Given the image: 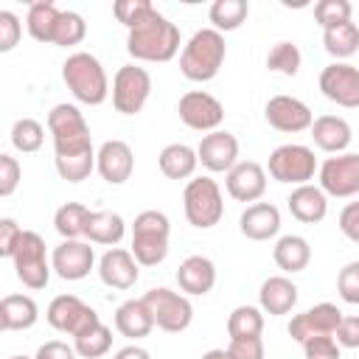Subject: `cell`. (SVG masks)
I'll return each instance as SVG.
<instances>
[{"label": "cell", "mask_w": 359, "mask_h": 359, "mask_svg": "<svg viewBox=\"0 0 359 359\" xmlns=\"http://www.w3.org/2000/svg\"><path fill=\"white\" fill-rule=\"evenodd\" d=\"M199 359H230V356H227V351H224V348H213V351L202 353Z\"/></svg>", "instance_id": "54"}, {"label": "cell", "mask_w": 359, "mask_h": 359, "mask_svg": "<svg viewBox=\"0 0 359 359\" xmlns=\"http://www.w3.org/2000/svg\"><path fill=\"white\" fill-rule=\"evenodd\" d=\"M342 323V311L334 303H317L311 309H306L303 314H294L289 323V337L294 342H306L311 337H323V334H334Z\"/></svg>", "instance_id": "17"}, {"label": "cell", "mask_w": 359, "mask_h": 359, "mask_svg": "<svg viewBox=\"0 0 359 359\" xmlns=\"http://www.w3.org/2000/svg\"><path fill=\"white\" fill-rule=\"evenodd\" d=\"M171 222L163 210H143L132 224V255L140 266H157L168 255Z\"/></svg>", "instance_id": "4"}, {"label": "cell", "mask_w": 359, "mask_h": 359, "mask_svg": "<svg viewBox=\"0 0 359 359\" xmlns=\"http://www.w3.org/2000/svg\"><path fill=\"white\" fill-rule=\"evenodd\" d=\"M45 143V129L39 121L34 118H17L14 126H11V146L22 154H31V151H39Z\"/></svg>", "instance_id": "39"}, {"label": "cell", "mask_w": 359, "mask_h": 359, "mask_svg": "<svg viewBox=\"0 0 359 359\" xmlns=\"http://www.w3.org/2000/svg\"><path fill=\"white\" fill-rule=\"evenodd\" d=\"M258 303H261V311H264V314H272V317L289 314V311L297 306V286H294V280H289L286 275H272V278H266V280L261 283Z\"/></svg>", "instance_id": "24"}, {"label": "cell", "mask_w": 359, "mask_h": 359, "mask_svg": "<svg viewBox=\"0 0 359 359\" xmlns=\"http://www.w3.org/2000/svg\"><path fill=\"white\" fill-rule=\"evenodd\" d=\"M160 171L168 177V180H188L196 165H199V157H196V149H191L188 143H168L160 157Z\"/></svg>", "instance_id": "30"}, {"label": "cell", "mask_w": 359, "mask_h": 359, "mask_svg": "<svg viewBox=\"0 0 359 359\" xmlns=\"http://www.w3.org/2000/svg\"><path fill=\"white\" fill-rule=\"evenodd\" d=\"M334 339L339 342V348H359V317H342L339 328L334 331Z\"/></svg>", "instance_id": "51"}, {"label": "cell", "mask_w": 359, "mask_h": 359, "mask_svg": "<svg viewBox=\"0 0 359 359\" xmlns=\"http://www.w3.org/2000/svg\"><path fill=\"white\" fill-rule=\"evenodd\" d=\"M39 320V309L28 294H6L0 300V328L3 331H25Z\"/></svg>", "instance_id": "28"}, {"label": "cell", "mask_w": 359, "mask_h": 359, "mask_svg": "<svg viewBox=\"0 0 359 359\" xmlns=\"http://www.w3.org/2000/svg\"><path fill=\"white\" fill-rule=\"evenodd\" d=\"M126 233V222L112 213V210H93L87 219V238L90 244H104V247H115Z\"/></svg>", "instance_id": "31"}, {"label": "cell", "mask_w": 359, "mask_h": 359, "mask_svg": "<svg viewBox=\"0 0 359 359\" xmlns=\"http://www.w3.org/2000/svg\"><path fill=\"white\" fill-rule=\"evenodd\" d=\"M143 300H146V306H149V311H151V317H154V325L163 328V331H168V334L185 331V328L191 325V320H194V306H191V300H188L185 294H180V292L165 289V286L149 289V292L143 294Z\"/></svg>", "instance_id": "9"}, {"label": "cell", "mask_w": 359, "mask_h": 359, "mask_svg": "<svg viewBox=\"0 0 359 359\" xmlns=\"http://www.w3.org/2000/svg\"><path fill=\"white\" fill-rule=\"evenodd\" d=\"M351 3L348 0H320L314 6V20L317 25L325 31V28H334L339 22H348L351 20Z\"/></svg>", "instance_id": "42"}, {"label": "cell", "mask_w": 359, "mask_h": 359, "mask_svg": "<svg viewBox=\"0 0 359 359\" xmlns=\"http://www.w3.org/2000/svg\"><path fill=\"white\" fill-rule=\"evenodd\" d=\"M11 261H14V272L22 280V286H28V289H45L48 286L53 266L45 258V241H42L39 233L22 230V236H20L17 247H14Z\"/></svg>", "instance_id": "8"}, {"label": "cell", "mask_w": 359, "mask_h": 359, "mask_svg": "<svg viewBox=\"0 0 359 359\" xmlns=\"http://www.w3.org/2000/svg\"><path fill=\"white\" fill-rule=\"evenodd\" d=\"M62 81L67 84V90L73 93V98L81 101V104H87V107H98L109 95L107 70L87 50H76V53H70L62 62Z\"/></svg>", "instance_id": "2"}, {"label": "cell", "mask_w": 359, "mask_h": 359, "mask_svg": "<svg viewBox=\"0 0 359 359\" xmlns=\"http://www.w3.org/2000/svg\"><path fill=\"white\" fill-rule=\"evenodd\" d=\"M20 236H22V227L14 219H8V216L0 219V255L3 258H11L14 255V247H17Z\"/></svg>", "instance_id": "49"}, {"label": "cell", "mask_w": 359, "mask_h": 359, "mask_svg": "<svg viewBox=\"0 0 359 359\" xmlns=\"http://www.w3.org/2000/svg\"><path fill=\"white\" fill-rule=\"evenodd\" d=\"M76 356L79 353H76L73 345H67L62 339H50V342H45V345L36 348V356L34 359H76Z\"/></svg>", "instance_id": "52"}, {"label": "cell", "mask_w": 359, "mask_h": 359, "mask_svg": "<svg viewBox=\"0 0 359 359\" xmlns=\"http://www.w3.org/2000/svg\"><path fill=\"white\" fill-rule=\"evenodd\" d=\"M337 292H339V297L345 303H351V306L359 303V261H351V264H345L339 269V275H337Z\"/></svg>", "instance_id": "43"}, {"label": "cell", "mask_w": 359, "mask_h": 359, "mask_svg": "<svg viewBox=\"0 0 359 359\" xmlns=\"http://www.w3.org/2000/svg\"><path fill=\"white\" fill-rule=\"evenodd\" d=\"M48 129H50V137H53L56 157L79 154V151L93 149L90 126H87V121H84V115L76 104H56L48 112Z\"/></svg>", "instance_id": "5"}, {"label": "cell", "mask_w": 359, "mask_h": 359, "mask_svg": "<svg viewBox=\"0 0 359 359\" xmlns=\"http://www.w3.org/2000/svg\"><path fill=\"white\" fill-rule=\"evenodd\" d=\"M247 14H250L247 0H216L208 11V20L222 34V31H236L247 20Z\"/></svg>", "instance_id": "37"}, {"label": "cell", "mask_w": 359, "mask_h": 359, "mask_svg": "<svg viewBox=\"0 0 359 359\" xmlns=\"http://www.w3.org/2000/svg\"><path fill=\"white\" fill-rule=\"evenodd\" d=\"M286 205H289V213L303 224H317L328 213V199L320 185H297L289 194Z\"/></svg>", "instance_id": "26"}, {"label": "cell", "mask_w": 359, "mask_h": 359, "mask_svg": "<svg viewBox=\"0 0 359 359\" xmlns=\"http://www.w3.org/2000/svg\"><path fill=\"white\" fill-rule=\"evenodd\" d=\"M266 171L272 180L283 182V185H309V180H314L317 168V157L309 146L303 143H283L269 154Z\"/></svg>", "instance_id": "7"}, {"label": "cell", "mask_w": 359, "mask_h": 359, "mask_svg": "<svg viewBox=\"0 0 359 359\" xmlns=\"http://www.w3.org/2000/svg\"><path fill=\"white\" fill-rule=\"evenodd\" d=\"M8 359H31V356H8Z\"/></svg>", "instance_id": "55"}, {"label": "cell", "mask_w": 359, "mask_h": 359, "mask_svg": "<svg viewBox=\"0 0 359 359\" xmlns=\"http://www.w3.org/2000/svg\"><path fill=\"white\" fill-rule=\"evenodd\" d=\"M182 208H185V219L199 230H210L213 224H219L224 216V199L219 182L210 177L191 180L182 194Z\"/></svg>", "instance_id": "6"}, {"label": "cell", "mask_w": 359, "mask_h": 359, "mask_svg": "<svg viewBox=\"0 0 359 359\" xmlns=\"http://www.w3.org/2000/svg\"><path fill=\"white\" fill-rule=\"evenodd\" d=\"M303 353L306 359H339V342L334 339V334L311 337L303 342Z\"/></svg>", "instance_id": "44"}, {"label": "cell", "mask_w": 359, "mask_h": 359, "mask_svg": "<svg viewBox=\"0 0 359 359\" xmlns=\"http://www.w3.org/2000/svg\"><path fill=\"white\" fill-rule=\"evenodd\" d=\"M73 348H76V353L81 359H98L112 348V331L98 320L95 325H90L87 331L73 337Z\"/></svg>", "instance_id": "36"}, {"label": "cell", "mask_w": 359, "mask_h": 359, "mask_svg": "<svg viewBox=\"0 0 359 359\" xmlns=\"http://www.w3.org/2000/svg\"><path fill=\"white\" fill-rule=\"evenodd\" d=\"M317 174H320V188L325 196L348 199L359 194V154L353 151L328 157Z\"/></svg>", "instance_id": "11"}, {"label": "cell", "mask_w": 359, "mask_h": 359, "mask_svg": "<svg viewBox=\"0 0 359 359\" xmlns=\"http://www.w3.org/2000/svg\"><path fill=\"white\" fill-rule=\"evenodd\" d=\"M22 180V168L11 154H0V196H11Z\"/></svg>", "instance_id": "46"}, {"label": "cell", "mask_w": 359, "mask_h": 359, "mask_svg": "<svg viewBox=\"0 0 359 359\" xmlns=\"http://www.w3.org/2000/svg\"><path fill=\"white\" fill-rule=\"evenodd\" d=\"M62 11L56 8V3L50 0H39L28 6V17H25V28L36 42H50L53 45V34H56V22H59Z\"/></svg>", "instance_id": "32"}, {"label": "cell", "mask_w": 359, "mask_h": 359, "mask_svg": "<svg viewBox=\"0 0 359 359\" xmlns=\"http://www.w3.org/2000/svg\"><path fill=\"white\" fill-rule=\"evenodd\" d=\"M45 320L50 323V328H56L62 334H70V337H79L81 331H87L90 325L98 323V314L81 297H76V294H59V297L50 300V306L45 311Z\"/></svg>", "instance_id": "13"}, {"label": "cell", "mask_w": 359, "mask_h": 359, "mask_svg": "<svg viewBox=\"0 0 359 359\" xmlns=\"http://www.w3.org/2000/svg\"><path fill=\"white\" fill-rule=\"evenodd\" d=\"M50 266L62 280H81L90 275V269L95 266V252L90 247V241H79V238H67L59 247H53L50 252Z\"/></svg>", "instance_id": "16"}, {"label": "cell", "mask_w": 359, "mask_h": 359, "mask_svg": "<svg viewBox=\"0 0 359 359\" xmlns=\"http://www.w3.org/2000/svg\"><path fill=\"white\" fill-rule=\"evenodd\" d=\"M224 185L236 202H255L266 191V171L255 160H241L227 171Z\"/></svg>", "instance_id": "20"}, {"label": "cell", "mask_w": 359, "mask_h": 359, "mask_svg": "<svg viewBox=\"0 0 359 359\" xmlns=\"http://www.w3.org/2000/svg\"><path fill=\"white\" fill-rule=\"evenodd\" d=\"M151 8V3L149 0H118L115 6H112V11H115V17H118V22H123L126 28H132L146 11Z\"/></svg>", "instance_id": "48"}, {"label": "cell", "mask_w": 359, "mask_h": 359, "mask_svg": "<svg viewBox=\"0 0 359 359\" xmlns=\"http://www.w3.org/2000/svg\"><path fill=\"white\" fill-rule=\"evenodd\" d=\"M90 208L81 202H65L56 213H53V227L56 233L67 241V238H81L87 233V219H90Z\"/></svg>", "instance_id": "33"}, {"label": "cell", "mask_w": 359, "mask_h": 359, "mask_svg": "<svg viewBox=\"0 0 359 359\" xmlns=\"http://www.w3.org/2000/svg\"><path fill=\"white\" fill-rule=\"evenodd\" d=\"M115 328L129 337V339H140V337H149L151 328H154V317L146 306V300H126L115 309Z\"/></svg>", "instance_id": "27"}, {"label": "cell", "mask_w": 359, "mask_h": 359, "mask_svg": "<svg viewBox=\"0 0 359 359\" xmlns=\"http://www.w3.org/2000/svg\"><path fill=\"white\" fill-rule=\"evenodd\" d=\"M84 36H87V22H84V17L76 14V11H62V17H59V22H56L53 45L70 48V45H79Z\"/></svg>", "instance_id": "40"}, {"label": "cell", "mask_w": 359, "mask_h": 359, "mask_svg": "<svg viewBox=\"0 0 359 359\" xmlns=\"http://www.w3.org/2000/svg\"><path fill=\"white\" fill-rule=\"evenodd\" d=\"M300 48L294 42H278L272 45V50L266 53V67L283 76H294L300 70Z\"/></svg>", "instance_id": "41"}, {"label": "cell", "mask_w": 359, "mask_h": 359, "mask_svg": "<svg viewBox=\"0 0 359 359\" xmlns=\"http://www.w3.org/2000/svg\"><path fill=\"white\" fill-rule=\"evenodd\" d=\"M22 34V25L14 11H0V53H8L17 48Z\"/></svg>", "instance_id": "45"}, {"label": "cell", "mask_w": 359, "mask_h": 359, "mask_svg": "<svg viewBox=\"0 0 359 359\" xmlns=\"http://www.w3.org/2000/svg\"><path fill=\"white\" fill-rule=\"evenodd\" d=\"M177 112H180V121L188 126V129H196V132H216L224 121V107L216 95L205 93V90H191L180 98L177 104Z\"/></svg>", "instance_id": "12"}, {"label": "cell", "mask_w": 359, "mask_h": 359, "mask_svg": "<svg viewBox=\"0 0 359 359\" xmlns=\"http://www.w3.org/2000/svg\"><path fill=\"white\" fill-rule=\"evenodd\" d=\"M339 230L348 241L359 244V202H348L339 213Z\"/></svg>", "instance_id": "50"}, {"label": "cell", "mask_w": 359, "mask_h": 359, "mask_svg": "<svg viewBox=\"0 0 359 359\" xmlns=\"http://www.w3.org/2000/svg\"><path fill=\"white\" fill-rule=\"evenodd\" d=\"M264 331V311L255 306H236L227 317V334L230 339H247L261 337Z\"/></svg>", "instance_id": "35"}, {"label": "cell", "mask_w": 359, "mask_h": 359, "mask_svg": "<svg viewBox=\"0 0 359 359\" xmlns=\"http://www.w3.org/2000/svg\"><path fill=\"white\" fill-rule=\"evenodd\" d=\"M126 50L140 62H171L180 50V28L151 6L129 28Z\"/></svg>", "instance_id": "1"}, {"label": "cell", "mask_w": 359, "mask_h": 359, "mask_svg": "<svg viewBox=\"0 0 359 359\" xmlns=\"http://www.w3.org/2000/svg\"><path fill=\"white\" fill-rule=\"evenodd\" d=\"M264 118L272 129L294 135V132H306L314 123V115L309 109V104H303L294 95H272L264 107Z\"/></svg>", "instance_id": "15"}, {"label": "cell", "mask_w": 359, "mask_h": 359, "mask_svg": "<svg viewBox=\"0 0 359 359\" xmlns=\"http://www.w3.org/2000/svg\"><path fill=\"white\" fill-rule=\"evenodd\" d=\"M95 171L109 185H123L135 171V154L123 140H104L95 154Z\"/></svg>", "instance_id": "19"}, {"label": "cell", "mask_w": 359, "mask_h": 359, "mask_svg": "<svg viewBox=\"0 0 359 359\" xmlns=\"http://www.w3.org/2000/svg\"><path fill=\"white\" fill-rule=\"evenodd\" d=\"M230 359H264V339L261 337H247V339H230L224 348Z\"/></svg>", "instance_id": "47"}, {"label": "cell", "mask_w": 359, "mask_h": 359, "mask_svg": "<svg viewBox=\"0 0 359 359\" xmlns=\"http://www.w3.org/2000/svg\"><path fill=\"white\" fill-rule=\"evenodd\" d=\"M112 359H151V356H149V351L140 348V345H126V348H121Z\"/></svg>", "instance_id": "53"}, {"label": "cell", "mask_w": 359, "mask_h": 359, "mask_svg": "<svg viewBox=\"0 0 359 359\" xmlns=\"http://www.w3.org/2000/svg\"><path fill=\"white\" fill-rule=\"evenodd\" d=\"M309 132H311L314 146L328 151V154H342L351 146V140H353L351 123L345 118H339V115H320V118H314Z\"/></svg>", "instance_id": "23"}, {"label": "cell", "mask_w": 359, "mask_h": 359, "mask_svg": "<svg viewBox=\"0 0 359 359\" xmlns=\"http://www.w3.org/2000/svg\"><path fill=\"white\" fill-rule=\"evenodd\" d=\"M224 36L216 28H199L180 53V73L188 81H210L224 65Z\"/></svg>", "instance_id": "3"}, {"label": "cell", "mask_w": 359, "mask_h": 359, "mask_svg": "<svg viewBox=\"0 0 359 359\" xmlns=\"http://www.w3.org/2000/svg\"><path fill=\"white\" fill-rule=\"evenodd\" d=\"M320 90L328 101L345 109L359 107V67L348 62H331L320 73Z\"/></svg>", "instance_id": "14"}, {"label": "cell", "mask_w": 359, "mask_h": 359, "mask_svg": "<svg viewBox=\"0 0 359 359\" xmlns=\"http://www.w3.org/2000/svg\"><path fill=\"white\" fill-rule=\"evenodd\" d=\"M95 149L90 151H79V154H62V157H53L56 160V171L65 182H84L93 168H95Z\"/></svg>", "instance_id": "38"}, {"label": "cell", "mask_w": 359, "mask_h": 359, "mask_svg": "<svg viewBox=\"0 0 359 359\" xmlns=\"http://www.w3.org/2000/svg\"><path fill=\"white\" fill-rule=\"evenodd\" d=\"M177 283L185 294H208L216 283V264L205 255H188L177 269Z\"/></svg>", "instance_id": "25"}, {"label": "cell", "mask_w": 359, "mask_h": 359, "mask_svg": "<svg viewBox=\"0 0 359 359\" xmlns=\"http://www.w3.org/2000/svg\"><path fill=\"white\" fill-rule=\"evenodd\" d=\"M323 45L334 59H348L359 50V25L356 22H339L334 28L323 31Z\"/></svg>", "instance_id": "34"}, {"label": "cell", "mask_w": 359, "mask_h": 359, "mask_svg": "<svg viewBox=\"0 0 359 359\" xmlns=\"http://www.w3.org/2000/svg\"><path fill=\"white\" fill-rule=\"evenodd\" d=\"M140 264L135 261L132 250H123V247H109L101 261H98V278L109 286V289H132L137 283V269Z\"/></svg>", "instance_id": "21"}, {"label": "cell", "mask_w": 359, "mask_h": 359, "mask_svg": "<svg viewBox=\"0 0 359 359\" xmlns=\"http://www.w3.org/2000/svg\"><path fill=\"white\" fill-rule=\"evenodd\" d=\"M196 157L208 171L227 174L238 163V140H236V135H230L224 129L208 132V135H202V140L196 146Z\"/></svg>", "instance_id": "18"}, {"label": "cell", "mask_w": 359, "mask_h": 359, "mask_svg": "<svg viewBox=\"0 0 359 359\" xmlns=\"http://www.w3.org/2000/svg\"><path fill=\"white\" fill-rule=\"evenodd\" d=\"M272 258H275V264H278L283 272L294 275V272H303V269L309 266V261H311V247H309V241H306L303 236L289 233V236H280V238L275 241Z\"/></svg>", "instance_id": "29"}, {"label": "cell", "mask_w": 359, "mask_h": 359, "mask_svg": "<svg viewBox=\"0 0 359 359\" xmlns=\"http://www.w3.org/2000/svg\"><path fill=\"white\" fill-rule=\"evenodd\" d=\"M151 95V76L137 65L118 67L112 79V107L121 115H137Z\"/></svg>", "instance_id": "10"}, {"label": "cell", "mask_w": 359, "mask_h": 359, "mask_svg": "<svg viewBox=\"0 0 359 359\" xmlns=\"http://www.w3.org/2000/svg\"><path fill=\"white\" fill-rule=\"evenodd\" d=\"M238 227L250 241L275 238L278 230H280V210L272 202H252V205L244 208V213L238 219Z\"/></svg>", "instance_id": "22"}]
</instances>
